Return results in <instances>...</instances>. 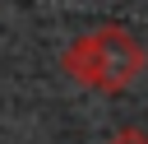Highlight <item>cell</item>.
Here are the masks:
<instances>
[{"mask_svg": "<svg viewBox=\"0 0 148 144\" xmlns=\"http://www.w3.org/2000/svg\"><path fill=\"white\" fill-rule=\"evenodd\" d=\"M143 46L130 28L111 23V28H97V33H83L74 46H65L60 65L69 79H79L83 88H97V93H125L139 74H143Z\"/></svg>", "mask_w": 148, "mask_h": 144, "instance_id": "1", "label": "cell"}, {"mask_svg": "<svg viewBox=\"0 0 148 144\" xmlns=\"http://www.w3.org/2000/svg\"><path fill=\"white\" fill-rule=\"evenodd\" d=\"M106 144H148V130H139V125H125V130H116Z\"/></svg>", "mask_w": 148, "mask_h": 144, "instance_id": "2", "label": "cell"}]
</instances>
